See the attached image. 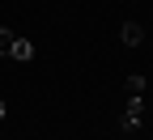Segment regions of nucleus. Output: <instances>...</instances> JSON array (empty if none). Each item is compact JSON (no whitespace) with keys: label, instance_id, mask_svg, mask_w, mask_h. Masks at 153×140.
I'll return each instance as SVG.
<instances>
[{"label":"nucleus","instance_id":"nucleus-1","mask_svg":"<svg viewBox=\"0 0 153 140\" xmlns=\"http://www.w3.org/2000/svg\"><path fill=\"white\" fill-rule=\"evenodd\" d=\"M9 55L17 59V64H30V59H34V43H30V38H13Z\"/></svg>","mask_w":153,"mask_h":140},{"label":"nucleus","instance_id":"nucleus-2","mask_svg":"<svg viewBox=\"0 0 153 140\" xmlns=\"http://www.w3.org/2000/svg\"><path fill=\"white\" fill-rule=\"evenodd\" d=\"M140 38H145L140 21H128V26H123V43H128V47H140Z\"/></svg>","mask_w":153,"mask_h":140},{"label":"nucleus","instance_id":"nucleus-3","mask_svg":"<svg viewBox=\"0 0 153 140\" xmlns=\"http://www.w3.org/2000/svg\"><path fill=\"white\" fill-rule=\"evenodd\" d=\"M140 89H145V76H140V72H136V76H128V93H132V98H140Z\"/></svg>","mask_w":153,"mask_h":140},{"label":"nucleus","instance_id":"nucleus-4","mask_svg":"<svg viewBox=\"0 0 153 140\" xmlns=\"http://www.w3.org/2000/svg\"><path fill=\"white\" fill-rule=\"evenodd\" d=\"M13 38H17L13 30H0V55H9V47H13Z\"/></svg>","mask_w":153,"mask_h":140},{"label":"nucleus","instance_id":"nucleus-5","mask_svg":"<svg viewBox=\"0 0 153 140\" xmlns=\"http://www.w3.org/2000/svg\"><path fill=\"white\" fill-rule=\"evenodd\" d=\"M0 119H4V102H0Z\"/></svg>","mask_w":153,"mask_h":140}]
</instances>
